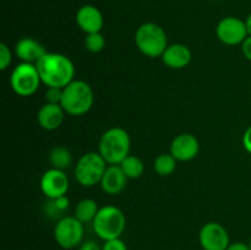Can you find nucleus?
<instances>
[{"instance_id":"nucleus-1","label":"nucleus","mask_w":251,"mask_h":250,"mask_svg":"<svg viewBox=\"0 0 251 250\" xmlns=\"http://www.w3.org/2000/svg\"><path fill=\"white\" fill-rule=\"evenodd\" d=\"M37 70L41 76L42 83L47 87L64 88L74 81L75 66L66 55L60 53H47L38 63Z\"/></svg>"},{"instance_id":"nucleus-2","label":"nucleus","mask_w":251,"mask_h":250,"mask_svg":"<svg viewBox=\"0 0 251 250\" xmlns=\"http://www.w3.org/2000/svg\"><path fill=\"white\" fill-rule=\"evenodd\" d=\"M131 140L126 130L110 127L103 132L98 142V152L108 164H120L130 153Z\"/></svg>"},{"instance_id":"nucleus-3","label":"nucleus","mask_w":251,"mask_h":250,"mask_svg":"<svg viewBox=\"0 0 251 250\" xmlns=\"http://www.w3.org/2000/svg\"><path fill=\"white\" fill-rule=\"evenodd\" d=\"M95 102L93 90L86 81L74 80L63 88L60 105L65 113L73 117L86 114Z\"/></svg>"},{"instance_id":"nucleus-4","label":"nucleus","mask_w":251,"mask_h":250,"mask_svg":"<svg viewBox=\"0 0 251 250\" xmlns=\"http://www.w3.org/2000/svg\"><path fill=\"white\" fill-rule=\"evenodd\" d=\"M135 43L137 49L149 58L162 56L168 47L167 33L159 25L154 22H145L135 33Z\"/></svg>"},{"instance_id":"nucleus-5","label":"nucleus","mask_w":251,"mask_h":250,"mask_svg":"<svg viewBox=\"0 0 251 250\" xmlns=\"http://www.w3.org/2000/svg\"><path fill=\"white\" fill-rule=\"evenodd\" d=\"M93 230L100 239L107 240L120 238L126 225L124 212L115 206H103L92 222Z\"/></svg>"},{"instance_id":"nucleus-6","label":"nucleus","mask_w":251,"mask_h":250,"mask_svg":"<svg viewBox=\"0 0 251 250\" xmlns=\"http://www.w3.org/2000/svg\"><path fill=\"white\" fill-rule=\"evenodd\" d=\"M107 162L100 152H87L82 154L75 167V178L82 186H95L100 183L107 169Z\"/></svg>"},{"instance_id":"nucleus-7","label":"nucleus","mask_w":251,"mask_h":250,"mask_svg":"<svg viewBox=\"0 0 251 250\" xmlns=\"http://www.w3.org/2000/svg\"><path fill=\"white\" fill-rule=\"evenodd\" d=\"M41 82V76L37 70L36 64H19L17 66H15L11 76H10L11 88L20 97H29V96L34 95Z\"/></svg>"},{"instance_id":"nucleus-8","label":"nucleus","mask_w":251,"mask_h":250,"mask_svg":"<svg viewBox=\"0 0 251 250\" xmlns=\"http://www.w3.org/2000/svg\"><path fill=\"white\" fill-rule=\"evenodd\" d=\"M83 223L75 216H65L56 222L54 227V239L56 244L65 250L78 248L83 242Z\"/></svg>"},{"instance_id":"nucleus-9","label":"nucleus","mask_w":251,"mask_h":250,"mask_svg":"<svg viewBox=\"0 0 251 250\" xmlns=\"http://www.w3.org/2000/svg\"><path fill=\"white\" fill-rule=\"evenodd\" d=\"M216 34L218 39L227 46L243 44L249 36L245 21L234 16H228L221 20L216 27Z\"/></svg>"},{"instance_id":"nucleus-10","label":"nucleus","mask_w":251,"mask_h":250,"mask_svg":"<svg viewBox=\"0 0 251 250\" xmlns=\"http://www.w3.org/2000/svg\"><path fill=\"white\" fill-rule=\"evenodd\" d=\"M199 242L202 250H227L230 239L227 229L218 222H208L201 227Z\"/></svg>"},{"instance_id":"nucleus-11","label":"nucleus","mask_w":251,"mask_h":250,"mask_svg":"<svg viewBox=\"0 0 251 250\" xmlns=\"http://www.w3.org/2000/svg\"><path fill=\"white\" fill-rule=\"evenodd\" d=\"M41 190L49 200L66 195L69 190V178L61 169L50 168L41 178Z\"/></svg>"},{"instance_id":"nucleus-12","label":"nucleus","mask_w":251,"mask_h":250,"mask_svg":"<svg viewBox=\"0 0 251 250\" xmlns=\"http://www.w3.org/2000/svg\"><path fill=\"white\" fill-rule=\"evenodd\" d=\"M200 151V142L194 135L180 134L171 144V153L176 161L188 162L195 158Z\"/></svg>"},{"instance_id":"nucleus-13","label":"nucleus","mask_w":251,"mask_h":250,"mask_svg":"<svg viewBox=\"0 0 251 250\" xmlns=\"http://www.w3.org/2000/svg\"><path fill=\"white\" fill-rule=\"evenodd\" d=\"M76 24L86 34L100 32L104 19L98 7L93 5H83L76 12Z\"/></svg>"},{"instance_id":"nucleus-14","label":"nucleus","mask_w":251,"mask_h":250,"mask_svg":"<svg viewBox=\"0 0 251 250\" xmlns=\"http://www.w3.org/2000/svg\"><path fill=\"white\" fill-rule=\"evenodd\" d=\"M48 53L43 44L31 37L20 39L15 46V54L22 63L36 64Z\"/></svg>"},{"instance_id":"nucleus-15","label":"nucleus","mask_w":251,"mask_h":250,"mask_svg":"<svg viewBox=\"0 0 251 250\" xmlns=\"http://www.w3.org/2000/svg\"><path fill=\"white\" fill-rule=\"evenodd\" d=\"M161 58L164 65L168 66L169 69L179 70V69H184L190 64L193 54H191L189 47H186L185 44L174 43L167 47Z\"/></svg>"},{"instance_id":"nucleus-16","label":"nucleus","mask_w":251,"mask_h":250,"mask_svg":"<svg viewBox=\"0 0 251 250\" xmlns=\"http://www.w3.org/2000/svg\"><path fill=\"white\" fill-rule=\"evenodd\" d=\"M126 181L127 176L125 175L119 164H108L100 184L104 193L109 195H117L124 190Z\"/></svg>"},{"instance_id":"nucleus-17","label":"nucleus","mask_w":251,"mask_h":250,"mask_svg":"<svg viewBox=\"0 0 251 250\" xmlns=\"http://www.w3.org/2000/svg\"><path fill=\"white\" fill-rule=\"evenodd\" d=\"M64 114L65 110L63 109L60 104H54V103H48L42 105L37 114V120L41 127L44 130H55L63 124Z\"/></svg>"},{"instance_id":"nucleus-18","label":"nucleus","mask_w":251,"mask_h":250,"mask_svg":"<svg viewBox=\"0 0 251 250\" xmlns=\"http://www.w3.org/2000/svg\"><path fill=\"white\" fill-rule=\"evenodd\" d=\"M98 211H100V208H98L97 202L93 199H83L76 205L74 216L82 223H88L93 222Z\"/></svg>"},{"instance_id":"nucleus-19","label":"nucleus","mask_w":251,"mask_h":250,"mask_svg":"<svg viewBox=\"0 0 251 250\" xmlns=\"http://www.w3.org/2000/svg\"><path fill=\"white\" fill-rule=\"evenodd\" d=\"M49 161H50L53 168L64 171L73 163V154L66 147L56 146L49 152Z\"/></svg>"},{"instance_id":"nucleus-20","label":"nucleus","mask_w":251,"mask_h":250,"mask_svg":"<svg viewBox=\"0 0 251 250\" xmlns=\"http://www.w3.org/2000/svg\"><path fill=\"white\" fill-rule=\"evenodd\" d=\"M119 166L122 167L123 172L127 176V179L140 178L145 172V164L142 159L136 156H131V154H129Z\"/></svg>"},{"instance_id":"nucleus-21","label":"nucleus","mask_w":251,"mask_h":250,"mask_svg":"<svg viewBox=\"0 0 251 250\" xmlns=\"http://www.w3.org/2000/svg\"><path fill=\"white\" fill-rule=\"evenodd\" d=\"M176 159L172 153H162L154 159L153 168L157 174L162 176L171 175L176 168Z\"/></svg>"},{"instance_id":"nucleus-22","label":"nucleus","mask_w":251,"mask_h":250,"mask_svg":"<svg viewBox=\"0 0 251 250\" xmlns=\"http://www.w3.org/2000/svg\"><path fill=\"white\" fill-rule=\"evenodd\" d=\"M69 205H70V200L68 199V196H60V198L53 199L49 202H47L44 212L49 215V217L56 218L59 215H61V213L68 210Z\"/></svg>"},{"instance_id":"nucleus-23","label":"nucleus","mask_w":251,"mask_h":250,"mask_svg":"<svg viewBox=\"0 0 251 250\" xmlns=\"http://www.w3.org/2000/svg\"><path fill=\"white\" fill-rule=\"evenodd\" d=\"M85 47L91 53H100L105 47V38L100 32L90 33L85 38Z\"/></svg>"},{"instance_id":"nucleus-24","label":"nucleus","mask_w":251,"mask_h":250,"mask_svg":"<svg viewBox=\"0 0 251 250\" xmlns=\"http://www.w3.org/2000/svg\"><path fill=\"white\" fill-rule=\"evenodd\" d=\"M12 54L9 47L5 43L0 44V69L1 70H6L9 65L11 64Z\"/></svg>"},{"instance_id":"nucleus-25","label":"nucleus","mask_w":251,"mask_h":250,"mask_svg":"<svg viewBox=\"0 0 251 250\" xmlns=\"http://www.w3.org/2000/svg\"><path fill=\"white\" fill-rule=\"evenodd\" d=\"M63 98V88L59 87H48L46 91V100L48 103L60 104Z\"/></svg>"},{"instance_id":"nucleus-26","label":"nucleus","mask_w":251,"mask_h":250,"mask_svg":"<svg viewBox=\"0 0 251 250\" xmlns=\"http://www.w3.org/2000/svg\"><path fill=\"white\" fill-rule=\"evenodd\" d=\"M102 250H127L126 244L120 238H115V239H110L104 242L102 245Z\"/></svg>"},{"instance_id":"nucleus-27","label":"nucleus","mask_w":251,"mask_h":250,"mask_svg":"<svg viewBox=\"0 0 251 250\" xmlns=\"http://www.w3.org/2000/svg\"><path fill=\"white\" fill-rule=\"evenodd\" d=\"M78 250H102V247H100L96 240L88 239L83 240V242L81 243V245L78 247Z\"/></svg>"},{"instance_id":"nucleus-28","label":"nucleus","mask_w":251,"mask_h":250,"mask_svg":"<svg viewBox=\"0 0 251 250\" xmlns=\"http://www.w3.org/2000/svg\"><path fill=\"white\" fill-rule=\"evenodd\" d=\"M242 50L245 58L251 61V36H248V38L243 42Z\"/></svg>"},{"instance_id":"nucleus-29","label":"nucleus","mask_w":251,"mask_h":250,"mask_svg":"<svg viewBox=\"0 0 251 250\" xmlns=\"http://www.w3.org/2000/svg\"><path fill=\"white\" fill-rule=\"evenodd\" d=\"M243 146L249 153H251V126L248 127L243 135Z\"/></svg>"},{"instance_id":"nucleus-30","label":"nucleus","mask_w":251,"mask_h":250,"mask_svg":"<svg viewBox=\"0 0 251 250\" xmlns=\"http://www.w3.org/2000/svg\"><path fill=\"white\" fill-rule=\"evenodd\" d=\"M227 250H250V245L244 242H234L230 243Z\"/></svg>"},{"instance_id":"nucleus-31","label":"nucleus","mask_w":251,"mask_h":250,"mask_svg":"<svg viewBox=\"0 0 251 250\" xmlns=\"http://www.w3.org/2000/svg\"><path fill=\"white\" fill-rule=\"evenodd\" d=\"M245 25H247L248 34H249V36H251V14L247 17V20H245Z\"/></svg>"},{"instance_id":"nucleus-32","label":"nucleus","mask_w":251,"mask_h":250,"mask_svg":"<svg viewBox=\"0 0 251 250\" xmlns=\"http://www.w3.org/2000/svg\"><path fill=\"white\" fill-rule=\"evenodd\" d=\"M249 245H250V250H251V238H250V242H249Z\"/></svg>"}]
</instances>
